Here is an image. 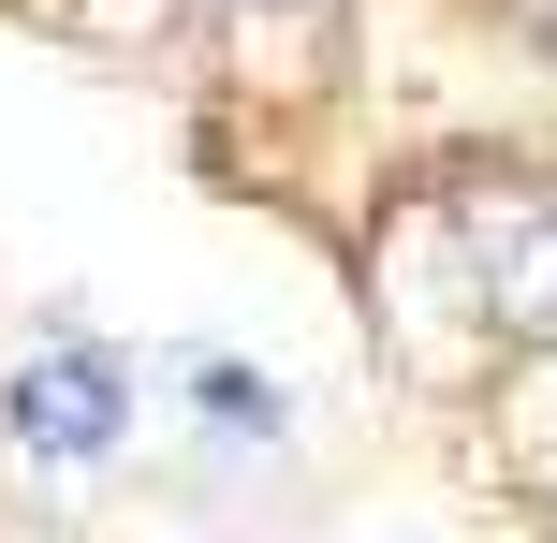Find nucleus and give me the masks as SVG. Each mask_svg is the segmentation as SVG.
<instances>
[{
  "mask_svg": "<svg viewBox=\"0 0 557 543\" xmlns=\"http://www.w3.org/2000/svg\"><path fill=\"white\" fill-rule=\"evenodd\" d=\"M411 280H441L470 309V338L499 353H557V176H484V192H441L411 235H396Z\"/></svg>",
  "mask_w": 557,
  "mask_h": 543,
  "instance_id": "1",
  "label": "nucleus"
},
{
  "mask_svg": "<svg viewBox=\"0 0 557 543\" xmlns=\"http://www.w3.org/2000/svg\"><path fill=\"white\" fill-rule=\"evenodd\" d=\"M176 397H191V427H206V456L221 470H250V456H278V427H294V397H278V382H250L235 368V353H176Z\"/></svg>",
  "mask_w": 557,
  "mask_h": 543,
  "instance_id": "3",
  "label": "nucleus"
},
{
  "mask_svg": "<svg viewBox=\"0 0 557 543\" xmlns=\"http://www.w3.org/2000/svg\"><path fill=\"white\" fill-rule=\"evenodd\" d=\"M133 411H147L133 353L88 338V323H45V338L0 368V441H15V470H45V485L117 470V456H133Z\"/></svg>",
  "mask_w": 557,
  "mask_h": 543,
  "instance_id": "2",
  "label": "nucleus"
},
{
  "mask_svg": "<svg viewBox=\"0 0 557 543\" xmlns=\"http://www.w3.org/2000/svg\"><path fill=\"white\" fill-rule=\"evenodd\" d=\"M543 15H557V0H543Z\"/></svg>",
  "mask_w": 557,
  "mask_h": 543,
  "instance_id": "4",
  "label": "nucleus"
}]
</instances>
